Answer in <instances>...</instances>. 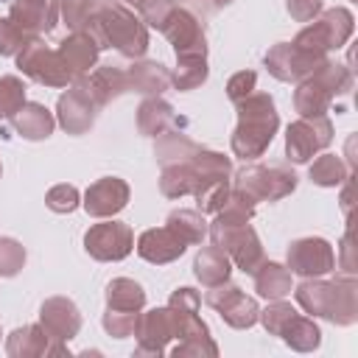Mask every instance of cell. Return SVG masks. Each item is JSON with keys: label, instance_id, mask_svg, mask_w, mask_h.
Listing matches in <instances>:
<instances>
[{"label": "cell", "instance_id": "cell-1", "mask_svg": "<svg viewBox=\"0 0 358 358\" xmlns=\"http://www.w3.org/2000/svg\"><path fill=\"white\" fill-rule=\"evenodd\" d=\"M291 291L296 305L310 316H322L338 327L358 322V282L352 274H341L336 280L302 277V282Z\"/></svg>", "mask_w": 358, "mask_h": 358}, {"label": "cell", "instance_id": "cell-2", "mask_svg": "<svg viewBox=\"0 0 358 358\" xmlns=\"http://www.w3.org/2000/svg\"><path fill=\"white\" fill-rule=\"evenodd\" d=\"M235 112H238V126L229 137L232 154L241 157L243 162L263 157L280 129L274 98L268 92H249L235 103Z\"/></svg>", "mask_w": 358, "mask_h": 358}, {"label": "cell", "instance_id": "cell-3", "mask_svg": "<svg viewBox=\"0 0 358 358\" xmlns=\"http://www.w3.org/2000/svg\"><path fill=\"white\" fill-rule=\"evenodd\" d=\"M350 87H352V73L344 64H338L333 59H324L308 78L296 81L294 109L299 112V117L327 115L333 98L350 92Z\"/></svg>", "mask_w": 358, "mask_h": 358}, {"label": "cell", "instance_id": "cell-4", "mask_svg": "<svg viewBox=\"0 0 358 358\" xmlns=\"http://www.w3.org/2000/svg\"><path fill=\"white\" fill-rule=\"evenodd\" d=\"M352 28H355L352 11L344 8V6H336V8L322 11L316 20H310L294 36L291 45L299 48L302 53L313 56V59H324L330 50H338V48L347 45V39L352 36Z\"/></svg>", "mask_w": 358, "mask_h": 358}, {"label": "cell", "instance_id": "cell-5", "mask_svg": "<svg viewBox=\"0 0 358 358\" xmlns=\"http://www.w3.org/2000/svg\"><path fill=\"white\" fill-rule=\"evenodd\" d=\"M98 25L103 36V48H115L126 59H140L148 50V25L126 6H101Z\"/></svg>", "mask_w": 358, "mask_h": 358}, {"label": "cell", "instance_id": "cell-6", "mask_svg": "<svg viewBox=\"0 0 358 358\" xmlns=\"http://www.w3.org/2000/svg\"><path fill=\"white\" fill-rule=\"evenodd\" d=\"M232 187L243 190L255 201H280L296 190V173L282 162H277V165H243L235 173Z\"/></svg>", "mask_w": 358, "mask_h": 358}, {"label": "cell", "instance_id": "cell-7", "mask_svg": "<svg viewBox=\"0 0 358 358\" xmlns=\"http://www.w3.org/2000/svg\"><path fill=\"white\" fill-rule=\"evenodd\" d=\"M207 235L213 241V246H218L221 252H227V257L246 274H252L266 257H263V243L257 238V232L249 224H210Z\"/></svg>", "mask_w": 358, "mask_h": 358}, {"label": "cell", "instance_id": "cell-8", "mask_svg": "<svg viewBox=\"0 0 358 358\" xmlns=\"http://www.w3.org/2000/svg\"><path fill=\"white\" fill-rule=\"evenodd\" d=\"M333 143V123L327 115L299 117L285 129V157L296 165L310 162Z\"/></svg>", "mask_w": 358, "mask_h": 358}, {"label": "cell", "instance_id": "cell-9", "mask_svg": "<svg viewBox=\"0 0 358 358\" xmlns=\"http://www.w3.org/2000/svg\"><path fill=\"white\" fill-rule=\"evenodd\" d=\"M17 67L22 70V76H28L36 84L45 87H67L73 78L59 56V50L48 48L42 39H31L20 53H17Z\"/></svg>", "mask_w": 358, "mask_h": 358}, {"label": "cell", "instance_id": "cell-10", "mask_svg": "<svg viewBox=\"0 0 358 358\" xmlns=\"http://www.w3.org/2000/svg\"><path fill=\"white\" fill-rule=\"evenodd\" d=\"M84 249L92 260H101V263H115V260H123L131 255L134 249V232L129 224L123 221H101V224H92L87 232H84Z\"/></svg>", "mask_w": 358, "mask_h": 358}, {"label": "cell", "instance_id": "cell-11", "mask_svg": "<svg viewBox=\"0 0 358 358\" xmlns=\"http://www.w3.org/2000/svg\"><path fill=\"white\" fill-rule=\"evenodd\" d=\"M288 271L299 277H324L336 268L333 246L324 238H296L288 246Z\"/></svg>", "mask_w": 358, "mask_h": 358}, {"label": "cell", "instance_id": "cell-12", "mask_svg": "<svg viewBox=\"0 0 358 358\" xmlns=\"http://www.w3.org/2000/svg\"><path fill=\"white\" fill-rule=\"evenodd\" d=\"M162 34L173 45L176 59H182V56H207L204 25H201V20L193 11L176 6L173 14L168 17V22L162 25Z\"/></svg>", "mask_w": 358, "mask_h": 358}, {"label": "cell", "instance_id": "cell-13", "mask_svg": "<svg viewBox=\"0 0 358 358\" xmlns=\"http://www.w3.org/2000/svg\"><path fill=\"white\" fill-rule=\"evenodd\" d=\"M137 355H162L168 350V341L176 338V324H173V313L171 308H151L145 313L137 316Z\"/></svg>", "mask_w": 358, "mask_h": 358}, {"label": "cell", "instance_id": "cell-14", "mask_svg": "<svg viewBox=\"0 0 358 358\" xmlns=\"http://www.w3.org/2000/svg\"><path fill=\"white\" fill-rule=\"evenodd\" d=\"M324 59H327V56H324ZM324 59H313V56L302 53L299 48H294L291 42H277V45L268 48V53L263 56V64H266V70H268L277 81L296 84V81L308 78Z\"/></svg>", "mask_w": 358, "mask_h": 358}, {"label": "cell", "instance_id": "cell-15", "mask_svg": "<svg viewBox=\"0 0 358 358\" xmlns=\"http://www.w3.org/2000/svg\"><path fill=\"white\" fill-rule=\"evenodd\" d=\"M131 199V190H129V182L120 179V176H101L98 182H92L84 193V210L92 215V218H112L117 215Z\"/></svg>", "mask_w": 358, "mask_h": 358}, {"label": "cell", "instance_id": "cell-16", "mask_svg": "<svg viewBox=\"0 0 358 358\" xmlns=\"http://www.w3.org/2000/svg\"><path fill=\"white\" fill-rule=\"evenodd\" d=\"M6 352L11 358H50V355H70L64 341H56L45 333L42 324H22L6 338Z\"/></svg>", "mask_w": 358, "mask_h": 358}, {"label": "cell", "instance_id": "cell-17", "mask_svg": "<svg viewBox=\"0 0 358 358\" xmlns=\"http://www.w3.org/2000/svg\"><path fill=\"white\" fill-rule=\"evenodd\" d=\"M8 20L31 39H39L42 34H50L56 28L59 0H14L8 8Z\"/></svg>", "mask_w": 358, "mask_h": 358}, {"label": "cell", "instance_id": "cell-18", "mask_svg": "<svg viewBox=\"0 0 358 358\" xmlns=\"http://www.w3.org/2000/svg\"><path fill=\"white\" fill-rule=\"evenodd\" d=\"M95 103L87 95V90L81 84L67 87V92L59 95L56 103V120L67 134H87L95 123Z\"/></svg>", "mask_w": 358, "mask_h": 358}, {"label": "cell", "instance_id": "cell-19", "mask_svg": "<svg viewBox=\"0 0 358 358\" xmlns=\"http://www.w3.org/2000/svg\"><path fill=\"white\" fill-rule=\"evenodd\" d=\"M39 324L45 327V333L50 338L67 344L81 330V310L67 296H48L39 308Z\"/></svg>", "mask_w": 358, "mask_h": 358}, {"label": "cell", "instance_id": "cell-20", "mask_svg": "<svg viewBox=\"0 0 358 358\" xmlns=\"http://www.w3.org/2000/svg\"><path fill=\"white\" fill-rule=\"evenodd\" d=\"M185 249H187V243L171 227H154L137 238V255L154 266H165V263L179 260L185 255Z\"/></svg>", "mask_w": 358, "mask_h": 358}, {"label": "cell", "instance_id": "cell-21", "mask_svg": "<svg viewBox=\"0 0 358 358\" xmlns=\"http://www.w3.org/2000/svg\"><path fill=\"white\" fill-rule=\"evenodd\" d=\"M76 84H81L87 90V95L92 98L95 106H106L115 98H120L123 92H129V81H126V70L115 67V64H101L95 70H90L87 76L76 78Z\"/></svg>", "mask_w": 358, "mask_h": 358}, {"label": "cell", "instance_id": "cell-22", "mask_svg": "<svg viewBox=\"0 0 358 358\" xmlns=\"http://www.w3.org/2000/svg\"><path fill=\"white\" fill-rule=\"evenodd\" d=\"M56 50H59V56H62V62H64L70 78L76 81V78L87 76V73L95 67L101 48H98V42H95L90 34H84V31H70V36H64Z\"/></svg>", "mask_w": 358, "mask_h": 358}, {"label": "cell", "instance_id": "cell-23", "mask_svg": "<svg viewBox=\"0 0 358 358\" xmlns=\"http://www.w3.org/2000/svg\"><path fill=\"white\" fill-rule=\"evenodd\" d=\"M11 126H14V131H17L20 137H25V140H48V137L53 134V129H56V117H53V112H50L48 106L34 103V101H25V103L14 112Z\"/></svg>", "mask_w": 358, "mask_h": 358}, {"label": "cell", "instance_id": "cell-24", "mask_svg": "<svg viewBox=\"0 0 358 358\" xmlns=\"http://www.w3.org/2000/svg\"><path fill=\"white\" fill-rule=\"evenodd\" d=\"M129 92L140 95H162L171 87V70L162 62H134L126 70Z\"/></svg>", "mask_w": 358, "mask_h": 358}, {"label": "cell", "instance_id": "cell-25", "mask_svg": "<svg viewBox=\"0 0 358 358\" xmlns=\"http://www.w3.org/2000/svg\"><path fill=\"white\" fill-rule=\"evenodd\" d=\"M176 123H182V120H176L173 106L168 101H162L159 95H148L137 109V129L145 137H159L162 131L173 129Z\"/></svg>", "mask_w": 358, "mask_h": 358}, {"label": "cell", "instance_id": "cell-26", "mask_svg": "<svg viewBox=\"0 0 358 358\" xmlns=\"http://www.w3.org/2000/svg\"><path fill=\"white\" fill-rule=\"evenodd\" d=\"M201 179L199 171L193 165V157L187 162H173V165H162L159 173V190L165 199H182V196H193L199 190Z\"/></svg>", "mask_w": 358, "mask_h": 358}, {"label": "cell", "instance_id": "cell-27", "mask_svg": "<svg viewBox=\"0 0 358 358\" xmlns=\"http://www.w3.org/2000/svg\"><path fill=\"white\" fill-rule=\"evenodd\" d=\"M255 291L263 296V299H285L291 294V271L288 266L282 263H274V260H263L255 271Z\"/></svg>", "mask_w": 358, "mask_h": 358}, {"label": "cell", "instance_id": "cell-28", "mask_svg": "<svg viewBox=\"0 0 358 358\" xmlns=\"http://www.w3.org/2000/svg\"><path fill=\"white\" fill-rule=\"evenodd\" d=\"M229 271H232V260L218 246H204L193 257V274H196V280L204 288L218 285V282H227L229 280Z\"/></svg>", "mask_w": 358, "mask_h": 358}, {"label": "cell", "instance_id": "cell-29", "mask_svg": "<svg viewBox=\"0 0 358 358\" xmlns=\"http://www.w3.org/2000/svg\"><path fill=\"white\" fill-rule=\"evenodd\" d=\"M199 148H201V145H199L196 140H190L185 131L168 129V131H162V134L157 137L154 157H157V162H159V168H162V165H173V162H187Z\"/></svg>", "mask_w": 358, "mask_h": 358}, {"label": "cell", "instance_id": "cell-30", "mask_svg": "<svg viewBox=\"0 0 358 358\" xmlns=\"http://www.w3.org/2000/svg\"><path fill=\"white\" fill-rule=\"evenodd\" d=\"M280 338H282L291 350H296V352H313V350H319V344H322V330H319V324H316L310 316L294 313L291 322L282 327Z\"/></svg>", "mask_w": 358, "mask_h": 358}, {"label": "cell", "instance_id": "cell-31", "mask_svg": "<svg viewBox=\"0 0 358 358\" xmlns=\"http://www.w3.org/2000/svg\"><path fill=\"white\" fill-rule=\"evenodd\" d=\"M218 313H221V319L229 324V327H235V330H249L255 322H257V316H260V305H257V299L255 296H246L241 288L218 308Z\"/></svg>", "mask_w": 358, "mask_h": 358}, {"label": "cell", "instance_id": "cell-32", "mask_svg": "<svg viewBox=\"0 0 358 358\" xmlns=\"http://www.w3.org/2000/svg\"><path fill=\"white\" fill-rule=\"evenodd\" d=\"M106 308L117 310H143L145 308V291L137 280L129 277H115L106 285Z\"/></svg>", "mask_w": 358, "mask_h": 358}, {"label": "cell", "instance_id": "cell-33", "mask_svg": "<svg viewBox=\"0 0 358 358\" xmlns=\"http://www.w3.org/2000/svg\"><path fill=\"white\" fill-rule=\"evenodd\" d=\"M165 227H171L187 246H190V243H201V241L207 238V221H204V213H199V210L179 207V210L168 213Z\"/></svg>", "mask_w": 358, "mask_h": 358}, {"label": "cell", "instance_id": "cell-34", "mask_svg": "<svg viewBox=\"0 0 358 358\" xmlns=\"http://www.w3.org/2000/svg\"><path fill=\"white\" fill-rule=\"evenodd\" d=\"M308 176L319 187H338V185L350 182V168L344 165V159L338 154H319L310 162Z\"/></svg>", "mask_w": 358, "mask_h": 358}, {"label": "cell", "instance_id": "cell-35", "mask_svg": "<svg viewBox=\"0 0 358 358\" xmlns=\"http://www.w3.org/2000/svg\"><path fill=\"white\" fill-rule=\"evenodd\" d=\"M207 76H210L207 56H182L176 59V70L171 73V87H176L179 92H190L201 87Z\"/></svg>", "mask_w": 358, "mask_h": 358}, {"label": "cell", "instance_id": "cell-36", "mask_svg": "<svg viewBox=\"0 0 358 358\" xmlns=\"http://www.w3.org/2000/svg\"><path fill=\"white\" fill-rule=\"evenodd\" d=\"M98 0H59V14L70 31H87L90 22L98 17Z\"/></svg>", "mask_w": 358, "mask_h": 358}, {"label": "cell", "instance_id": "cell-37", "mask_svg": "<svg viewBox=\"0 0 358 358\" xmlns=\"http://www.w3.org/2000/svg\"><path fill=\"white\" fill-rule=\"evenodd\" d=\"M229 190H232V179H213V182H204V185L193 193V196H196V204H199L196 210L204 213V215H215V213L224 207Z\"/></svg>", "mask_w": 358, "mask_h": 358}, {"label": "cell", "instance_id": "cell-38", "mask_svg": "<svg viewBox=\"0 0 358 358\" xmlns=\"http://www.w3.org/2000/svg\"><path fill=\"white\" fill-rule=\"evenodd\" d=\"M25 103V84L17 76H0V120L14 117V112Z\"/></svg>", "mask_w": 358, "mask_h": 358}, {"label": "cell", "instance_id": "cell-39", "mask_svg": "<svg viewBox=\"0 0 358 358\" xmlns=\"http://www.w3.org/2000/svg\"><path fill=\"white\" fill-rule=\"evenodd\" d=\"M294 313H296V308H294L291 302H285V299H268V305L260 310L257 322H263L266 333L280 336V333H282V327L291 322V316H294Z\"/></svg>", "mask_w": 358, "mask_h": 358}, {"label": "cell", "instance_id": "cell-40", "mask_svg": "<svg viewBox=\"0 0 358 358\" xmlns=\"http://www.w3.org/2000/svg\"><path fill=\"white\" fill-rule=\"evenodd\" d=\"M137 316L140 310H117V308H106L103 313V330L112 336V338H129L134 336V327H137Z\"/></svg>", "mask_w": 358, "mask_h": 358}, {"label": "cell", "instance_id": "cell-41", "mask_svg": "<svg viewBox=\"0 0 358 358\" xmlns=\"http://www.w3.org/2000/svg\"><path fill=\"white\" fill-rule=\"evenodd\" d=\"M25 266V246L17 238H0V277H14Z\"/></svg>", "mask_w": 358, "mask_h": 358}, {"label": "cell", "instance_id": "cell-42", "mask_svg": "<svg viewBox=\"0 0 358 358\" xmlns=\"http://www.w3.org/2000/svg\"><path fill=\"white\" fill-rule=\"evenodd\" d=\"M45 204H48V210H53V213H62V215H67V213H73L78 204H81V193L73 187V185H53L48 193H45Z\"/></svg>", "mask_w": 358, "mask_h": 358}, {"label": "cell", "instance_id": "cell-43", "mask_svg": "<svg viewBox=\"0 0 358 358\" xmlns=\"http://www.w3.org/2000/svg\"><path fill=\"white\" fill-rule=\"evenodd\" d=\"M173 8H176V3H173V0H143L134 11L140 14V20H143L148 28L162 31V25H165V22H168V17L173 14Z\"/></svg>", "mask_w": 358, "mask_h": 358}, {"label": "cell", "instance_id": "cell-44", "mask_svg": "<svg viewBox=\"0 0 358 358\" xmlns=\"http://www.w3.org/2000/svg\"><path fill=\"white\" fill-rule=\"evenodd\" d=\"M171 355H176V358H215L218 344L213 341V336L210 338H185V341H176Z\"/></svg>", "mask_w": 358, "mask_h": 358}, {"label": "cell", "instance_id": "cell-45", "mask_svg": "<svg viewBox=\"0 0 358 358\" xmlns=\"http://www.w3.org/2000/svg\"><path fill=\"white\" fill-rule=\"evenodd\" d=\"M28 42H31L28 34H22L8 17H0V53L3 56H17Z\"/></svg>", "mask_w": 358, "mask_h": 358}, {"label": "cell", "instance_id": "cell-46", "mask_svg": "<svg viewBox=\"0 0 358 358\" xmlns=\"http://www.w3.org/2000/svg\"><path fill=\"white\" fill-rule=\"evenodd\" d=\"M255 84H257V73L255 70H241V73L229 76V81H227V98L232 103H238L241 98H246L249 92H255Z\"/></svg>", "mask_w": 358, "mask_h": 358}, {"label": "cell", "instance_id": "cell-47", "mask_svg": "<svg viewBox=\"0 0 358 358\" xmlns=\"http://www.w3.org/2000/svg\"><path fill=\"white\" fill-rule=\"evenodd\" d=\"M285 8L291 20L296 22H310L322 14V0H285Z\"/></svg>", "mask_w": 358, "mask_h": 358}, {"label": "cell", "instance_id": "cell-48", "mask_svg": "<svg viewBox=\"0 0 358 358\" xmlns=\"http://www.w3.org/2000/svg\"><path fill=\"white\" fill-rule=\"evenodd\" d=\"M168 305H171V308H179V310H199V308H201V296H199V291L182 285V288H176V291L171 294Z\"/></svg>", "mask_w": 358, "mask_h": 358}, {"label": "cell", "instance_id": "cell-49", "mask_svg": "<svg viewBox=\"0 0 358 358\" xmlns=\"http://www.w3.org/2000/svg\"><path fill=\"white\" fill-rule=\"evenodd\" d=\"M341 268H344V274L355 271V263H352V232L350 229L341 238Z\"/></svg>", "mask_w": 358, "mask_h": 358}, {"label": "cell", "instance_id": "cell-50", "mask_svg": "<svg viewBox=\"0 0 358 358\" xmlns=\"http://www.w3.org/2000/svg\"><path fill=\"white\" fill-rule=\"evenodd\" d=\"M207 3H210L213 8H224V6H229L232 0H207Z\"/></svg>", "mask_w": 358, "mask_h": 358}, {"label": "cell", "instance_id": "cell-51", "mask_svg": "<svg viewBox=\"0 0 358 358\" xmlns=\"http://www.w3.org/2000/svg\"><path fill=\"white\" fill-rule=\"evenodd\" d=\"M126 3H129V6H134V8H137V6H140V3H143V0H126Z\"/></svg>", "mask_w": 358, "mask_h": 358}, {"label": "cell", "instance_id": "cell-52", "mask_svg": "<svg viewBox=\"0 0 358 358\" xmlns=\"http://www.w3.org/2000/svg\"><path fill=\"white\" fill-rule=\"evenodd\" d=\"M0 173H3V165H0Z\"/></svg>", "mask_w": 358, "mask_h": 358}, {"label": "cell", "instance_id": "cell-53", "mask_svg": "<svg viewBox=\"0 0 358 358\" xmlns=\"http://www.w3.org/2000/svg\"><path fill=\"white\" fill-rule=\"evenodd\" d=\"M0 3H3V0H0Z\"/></svg>", "mask_w": 358, "mask_h": 358}]
</instances>
